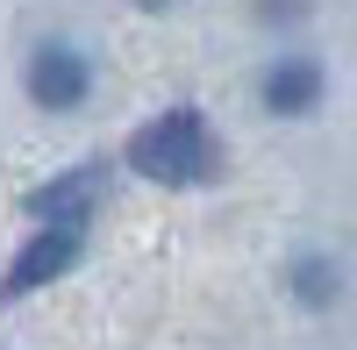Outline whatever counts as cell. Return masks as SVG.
<instances>
[{
    "label": "cell",
    "instance_id": "1",
    "mask_svg": "<svg viewBox=\"0 0 357 350\" xmlns=\"http://www.w3.org/2000/svg\"><path fill=\"white\" fill-rule=\"evenodd\" d=\"M129 172H143L151 186H207L222 172V136L200 107H165L129 136Z\"/></svg>",
    "mask_w": 357,
    "mask_h": 350
},
{
    "label": "cell",
    "instance_id": "2",
    "mask_svg": "<svg viewBox=\"0 0 357 350\" xmlns=\"http://www.w3.org/2000/svg\"><path fill=\"white\" fill-rule=\"evenodd\" d=\"M100 200H107V165H72V172H57L50 186H36L22 208L36 215L43 229H86Z\"/></svg>",
    "mask_w": 357,
    "mask_h": 350
},
{
    "label": "cell",
    "instance_id": "3",
    "mask_svg": "<svg viewBox=\"0 0 357 350\" xmlns=\"http://www.w3.org/2000/svg\"><path fill=\"white\" fill-rule=\"evenodd\" d=\"M79 250H86V229H36V236L15 250L8 279H0V300H22V294H36V286L65 279L79 265Z\"/></svg>",
    "mask_w": 357,
    "mask_h": 350
},
{
    "label": "cell",
    "instance_id": "4",
    "mask_svg": "<svg viewBox=\"0 0 357 350\" xmlns=\"http://www.w3.org/2000/svg\"><path fill=\"white\" fill-rule=\"evenodd\" d=\"M86 93H93V65L72 50V43H43L29 57V100L50 107V114H72Z\"/></svg>",
    "mask_w": 357,
    "mask_h": 350
},
{
    "label": "cell",
    "instance_id": "5",
    "mask_svg": "<svg viewBox=\"0 0 357 350\" xmlns=\"http://www.w3.org/2000/svg\"><path fill=\"white\" fill-rule=\"evenodd\" d=\"M264 107L272 114H314L321 107V65L314 57H279L264 72Z\"/></svg>",
    "mask_w": 357,
    "mask_h": 350
},
{
    "label": "cell",
    "instance_id": "6",
    "mask_svg": "<svg viewBox=\"0 0 357 350\" xmlns=\"http://www.w3.org/2000/svg\"><path fill=\"white\" fill-rule=\"evenodd\" d=\"M293 294L301 300H336V265H321V257H301V265H293Z\"/></svg>",
    "mask_w": 357,
    "mask_h": 350
},
{
    "label": "cell",
    "instance_id": "7",
    "mask_svg": "<svg viewBox=\"0 0 357 350\" xmlns=\"http://www.w3.org/2000/svg\"><path fill=\"white\" fill-rule=\"evenodd\" d=\"M136 8H172V0H136Z\"/></svg>",
    "mask_w": 357,
    "mask_h": 350
}]
</instances>
